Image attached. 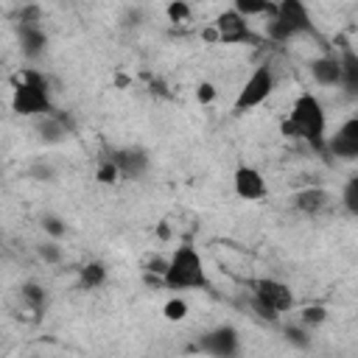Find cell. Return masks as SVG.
<instances>
[{
    "instance_id": "cell-11",
    "label": "cell",
    "mask_w": 358,
    "mask_h": 358,
    "mask_svg": "<svg viewBox=\"0 0 358 358\" xmlns=\"http://www.w3.org/2000/svg\"><path fill=\"white\" fill-rule=\"evenodd\" d=\"M327 151L338 159H358V115L344 120L336 134L327 137Z\"/></svg>"
},
{
    "instance_id": "cell-6",
    "label": "cell",
    "mask_w": 358,
    "mask_h": 358,
    "mask_svg": "<svg viewBox=\"0 0 358 358\" xmlns=\"http://www.w3.org/2000/svg\"><path fill=\"white\" fill-rule=\"evenodd\" d=\"M274 84H277L274 70H271L268 64H257V67L246 76V81L241 84V90H238V95H235L232 109H235V112H249V109H255V106L266 103V101H268V95L274 92Z\"/></svg>"
},
{
    "instance_id": "cell-9",
    "label": "cell",
    "mask_w": 358,
    "mask_h": 358,
    "mask_svg": "<svg viewBox=\"0 0 358 358\" xmlns=\"http://www.w3.org/2000/svg\"><path fill=\"white\" fill-rule=\"evenodd\" d=\"M109 159L115 162L117 173L126 176V179H143L148 173V165H151V157L145 148L140 145H123V148H112L109 151Z\"/></svg>"
},
{
    "instance_id": "cell-18",
    "label": "cell",
    "mask_w": 358,
    "mask_h": 358,
    "mask_svg": "<svg viewBox=\"0 0 358 358\" xmlns=\"http://www.w3.org/2000/svg\"><path fill=\"white\" fill-rule=\"evenodd\" d=\"M341 204H344V210L352 218H358V173H352L344 182V187H341Z\"/></svg>"
},
{
    "instance_id": "cell-17",
    "label": "cell",
    "mask_w": 358,
    "mask_h": 358,
    "mask_svg": "<svg viewBox=\"0 0 358 358\" xmlns=\"http://www.w3.org/2000/svg\"><path fill=\"white\" fill-rule=\"evenodd\" d=\"M106 282V266L101 263V260H90V263H84L81 268H78V285L84 288V291H95V288H101Z\"/></svg>"
},
{
    "instance_id": "cell-8",
    "label": "cell",
    "mask_w": 358,
    "mask_h": 358,
    "mask_svg": "<svg viewBox=\"0 0 358 358\" xmlns=\"http://www.w3.org/2000/svg\"><path fill=\"white\" fill-rule=\"evenodd\" d=\"M213 36L224 45H241V42H249L252 39V28H249V20L232 6V8H224L215 22H213Z\"/></svg>"
},
{
    "instance_id": "cell-19",
    "label": "cell",
    "mask_w": 358,
    "mask_h": 358,
    "mask_svg": "<svg viewBox=\"0 0 358 358\" xmlns=\"http://www.w3.org/2000/svg\"><path fill=\"white\" fill-rule=\"evenodd\" d=\"M36 255H39L45 263H59V260H62V249H59L56 243H42V246H36Z\"/></svg>"
},
{
    "instance_id": "cell-3",
    "label": "cell",
    "mask_w": 358,
    "mask_h": 358,
    "mask_svg": "<svg viewBox=\"0 0 358 358\" xmlns=\"http://www.w3.org/2000/svg\"><path fill=\"white\" fill-rule=\"evenodd\" d=\"M266 34H268L271 42L282 45V42H291V39H299V36H313L316 28H313L310 11L302 0H282L268 14Z\"/></svg>"
},
{
    "instance_id": "cell-15",
    "label": "cell",
    "mask_w": 358,
    "mask_h": 358,
    "mask_svg": "<svg viewBox=\"0 0 358 358\" xmlns=\"http://www.w3.org/2000/svg\"><path fill=\"white\" fill-rule=\"evenodd\" d=\"M294 207L308 213V215H319V213H324L330 207V193L322 190V187H305V190H299L294 196Z\"/></svg>"
},
{
    "instance_id": "cell-21",
    "label": "cell",
    "mask_w": 358,
    "mask_h": 358,
    "mask_svg": "<svg viewBox=\"0 0 358 358\" xmlns=\"http://www.w3.org/2000/svg\"><path fill=\"white\" fill-rule=\"evenodd\" d=\"M322 319H324V308H319V305L302 310V324H319Z\"/></svg>"
},
{
    "instance_id": "cell-2",
    "label": "cell",
    "mask_w": 358,
    "mask_h": 358,
    "mask_svg": "<svg viewBox=\"0 0 358 358\" xmlns=\"http://www.w3.org/2000/svg\"><path fill=\"white\" fill-rule=\"evenodd\" d=\"M162 285L168 291H210V274L196 246L182 243L165 263Z\"/></svg>"
},
{
    "instance_id": "cell-13",
    "label": "cell",
    "mask_w": 358,
    "mask_h": 358,
    "mask_svg": "<svg viewBox=\"0 0 358 358\" xmlns=\"http://www.w3.org/2000/svg\"><path fill=\"white\" fill-rule=\"evenodd\" d=\"M310 76L319 87H341V59L338 53H322L310 59Z\"/></svg>"
},
{
    "instance_id": "cell-14",
    "label": "cell",
    "mask_w": 358,
    "mask_h": 358,
    "mask_svg": "<svg viewBox=\"0 0 358 358\" xmlns=\"http://www.w3.org/2000/svg\"><path fill=\"white\" fill-rule=\"evenodd\" d=\"M341 59V92L347 98H358V53L352 48H344L338 53Z\"/></svg>"
},
{
    "instance_id": "cell-1",
    "label": "cell",
    "mask_w": 358,
    "mask_h": 358,
    "mask_svg": "<svg viewBox=\"0 0 358 358\" xmlns=\"http://www.w3.org/2000/svg\"><path fill=\"white\" fill-rule=\"evenodd\" d=\"M282 134L291 140H302L313 151H327V115L313 92H299L294 98L291 112L282 120Z\"/></svg>"
},
{
    "instance_id": "cell-23",
    "label": "cell",
    "mask_w": 358,
    "mask_h": 358,
    "mask_svg": "<svg viewBox=\"0 0 358 358\" xmlns=\"http://www.w3.org/2000/svg\"><path fill=\"white\" fill-rule=\"evenodd\" d=\"M285 336H288V341H294L296 347H308V333H305L302 327H288Z\"/></svg>"
},
{
    "instance_id": "cell-12",
    "label": "cell",
    "mask_w": 358,
    "mask_h": 358,
    "mask_svg": "<svg viewBox=\"0 0 358 358\" xmlns=\"http://www.w3.org/2000/svg\"><path fill=\"white\" fill-rule=\"evenodd\" d=\"M17 36H20L22 53H25L31 62L39 59V56L45 53V48H48V34L42 31V25H39L36 20H25V17H22V22L17 25Z\"/></svg>"
},
{
    "instance_id": "cell-22",
    "label": "cell",
    "mask_w": 358,
    "mask_h": 358,
    "mask_svg": "<svg viewBox=\"0 0 358 358\" xmlns=\"http://www.w3.org/2000/svg\"><path fill=\"white\" fill-rule=\"evenodd\" d=\"M42 227H45V232H50L53 238L64 235V227H62V221H59V218H53V215H45V218H42Z\"/></svg>"
},
{
    "instance_id": "cell-10",
    "label": "cell",
    "mask_w": 358,
    "mask_h": 358,
    "mask_svg": "<svg viewBox=\"0 0 358 358\" xmlns=\"http://www.w3.org/2000/svg\"><path fill=\"white\" fill-rule=\"evenodd\" d=\"M232 187H235V196L243 199V201H260V199L268 196L266 176L255 165H241L232 176Z\"/></svg>"
},
{
    "instance_id": "cell-5",
    "label": "cell",
    "mask_w": 358,
    "mask_h": 358,
    "mask_svg": "<svg viewBox=\"0 0 358 358\" xmlns=\"http://www.w3.org/2000/svg\"><path fill=\"white\" fill-rule=\"evenodd\" d=\"M252 305L263 319H280V313H288L294 308V291L282 280L263 277L252 282Z\"/></svg>"
},
{
    "instance_id": "cell-7",
    "label": "cell",
    "mask_w": 358,
    "mask_h": 358,
    "mask_svg": "<svg viewBox=\"0 0 358 358\" xmlns=\"http://www.w3.org/2000/svg\"><path fill=\"white\" fill-rule=\"evenodd\" d=\"M199 350L210 358H238L241 355V336L232 324H218L199 338Z\"/></svg>"
},
{
    "instance_id": "cell-25",
    "label": "cell",
    "mask_w": 358,
    "mask_h": 358,
    "mask_svg": "<svg viewBox=\"0 0 358 358\" xmlns=\"http://www.w3.org/2000/svg\"><path fill=\"white\" fill-rule=\"evenodd\" d=\"M34 176H39V179H53V171H50L48 165H39V168H34Z\"/></svg>"
},
{
    "instance_id": "cell-20",
    "label": "cell",
    "mask_w": 358,
    "mask_h": 358,
    "mask_svg": "<svg viewBox=\"0 0 358 358\" xmlns=\"http://www.w3.org/2000/svg\"><path fill=\"white\" fill-rule=\"evenodd\" d=\"M185 313H187V305H185L182 299H171V302L165 305V316H168L171 322H176V319H185Z\"/></svg>"
},
{
    "instance_id": "cell-24",
    "label": "cell",
    "mask_w": 358,
    "mask_h": 358,
    "mask_svg": "<svg viewBox=\"0 0 358 358\" xmlns=\"http://www.w3.org/2000/svg\"><path fill=\"white\" fill-rule=\"evenodd\" d=\"M168 14H171L173 22H179V20H185V17L190 14V8H187L185 3H173V6H168Z\"/></svg>"
},
{
    "instance_id": "cell-26",
    "label": "cell",
    "mask_w": 358,
    "mask_h": 358,
    "mask_svg": "<svg viewBox=\"0 0 358 358\" xmlns=\"http://www.w3.org/2000/svg\"><path fill=\"white\" fill-rule=\"evenodd\" d=\"M210 98H213V87H210V84L199 87V101H210Z\"/></svg>"
},
{
    "instance_id": "cell-4",
    "label": "cell",
    "mask_w": 358,
    "mask_h": 358,
    "mask_svg": "<svg viewBox=\"0 0 358 358\" xmlns=\"http://www.w3.org/2000/svg\"><path fill=\"white\" fill-rule=\"evenodd\" d=\"M11 106L22 117H45L53 115V101H50V87L48 78L36 70H25L14 87Z\"/></svg>"
},
{
    "instance_id": "cell-16",
    "label": "cell",
    "mask_w": 358,
    "mask_h": 358,
    "mask_svg": "<svg viewBox=\"0 0 358 358\" xmlns=\"http://www.w3.org/2000/svg\"><path fill=\"white\" fill-rule=\"evenodd\" d=\"M36 131H39V137H42L45 143H59V140L70 137L73 129H70V123H67L62 115H45V117H39Z\"/></svg>"
}]
</instances>
